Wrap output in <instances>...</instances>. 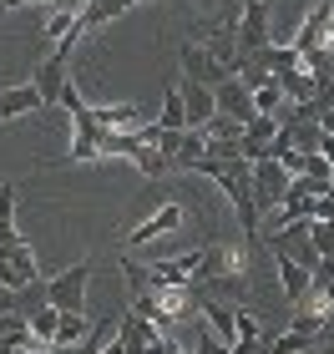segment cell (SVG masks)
<instances>
[{
  "label": "cell",
  "mask_w": 334,
  "mask_h": 354,
  "mask_svg": "<svg viewBox=\"0 0 334 354\" xmlns=\"http://www.w3.org/2000/svg\"><path fill=\"white\" fill-rule=\"evenodd\" d=\"M71 36H82V10H71V6H61L51 21H46V41H71Z\"/></svg>",
  "instance_id": "obj_18"
},
{
  "label": "cell",
  "mask_w": 334,
  "mask_h": 354,
  "mask_svg": "<svg viewBox=\"0 0 334 354\" xmlns=\"http://www.w3.org/2000/svg\"><path fill=\"white\" fill-rule=\"evenodd\" d=\"M132 162H137V172L147 177V183H157V177H167V172H172V162H167V157L157 152V147H137V152H132Z\"/></svg>",
  "instance_id": "obj_22"
},
{
  "label": "cell",
  "mask_w": 334,
  "mask_h": 354,
  "mask_svg": "<svg viewBox=\"0 0 334 354\" xmlns=\"http://www.w3.org/2000/svg\"><path fill=\"white\" fill-rule=\"evenodd\" d=\"M213 106H218V117H228L238 127H248L253 117H259V111H253V91L238 82V76H228V82L213 86Z\"/></svg>",
  "instance_id": "obj_8"
},
{
  "label": "cell",
  "mask_w": 334,
  "mask_h": 354,
  "mask_svg": "<svg viewBox=\"0 0 334 354\" xmlns=\"http://www.w3.org/2000/svg\"><path fill=\"white\" fill-rule=\"evenodd\" d=\"M233 46H238V56H259L268 51V6L263 0H243L238 6V30H233Z\"/></svg>",
  "instance_id": "obj_4"
},
{
  "label": "cell",
  "mask_w": 334,
  "mask_h": 354,
  "mask_svg": "<svg viewBox=\"0 0 334 354\" xmlns=\"http://www.w3.org/2000/svg\"><path fill=\"white\" fill-rule=\"evenodd\" d=\"M289 183H294V177L284 172L279 162H253V207H259V223H263V213H274V207L284 203Z\"/></svg>",
  "instance_id": "obj_7"
},
{
  "label": "cell",
  "mask_w": 334,
  "mask_h": 354,
  "mask_svg": "<svg viewBox=\"0 0 334 354\" xmlns=\"http://www.w3.org/2000/svg\"><path fill=\"white\" fill-rule=\"evenodd\" d=\"M178 86L183 82L163 86V111H157V122H152V127H163V132H187V127H183V91Z\"/></svg>",
  "instance_id": "obj_16"
},
{
  "label": "cell",
  "mask_w": 334,
  "mask_h": 354,
  "mask_svg": "<svg viewBox=\"0 0 334 354\" xmlns=\"http://www.w3.org/2000/svg\"><path fill=\"white\" fill-rule=\"evenodd\" d=\"M253 111H259V117H279V111H284V91H279V82H268V86L253 91Z\"/></svg>",
  "instance_id": "obj_25"
},
{
  "label": "cell",
  "mask_w": 334,
  "mask_h": 354,
  "mask_svg": "<svg viewBox=\"0 0 334 354\" xmlns=\"http://www.w3.org/2000/svg\"><path fill=\"white\" fill-rule=\"evenodd\" d=\"M137 147H142L137 132H102L97 137V157H132Z\"/></svg>",
  "instance_id": "obj_20"
},
{
  "label": "cell",
  "mask_w": 334,
  "mask_h": 354,
  "mask_svg": "<svg viewBox=\"0 0 334 354\" xmlns=\"http://www.w3.org/2000/svg\"><path fill=\"white\" fill-rule=\"evenodd\" d=\"M259 56H263V71H268V76H289V71L304 66L294 46H268V51H259Z\"/></svg>",
  "instance_id": "obj_19"
},
{
  "label": "cell",
  "mask_w": 334,
  "mask_h": 354,
  "mask_svg": "<svg viewBox=\"0 0 334 354\" xmlns=\"http://www.w3.org/2000/svg\"><path fill=\"white\" fill-rule=\"evenodd\" d=\"M66 6H71V10H86V6H91V0H66Z\"/></svg>",
  "instance_id": "obj_35"
},
{
  "label": "cell",
  "mask_w": 334,
  "mask_h": 354,
  "mask_svg": "<svg viewBox=\"0 0 334 354\" xmlns=\"http://www.w3.org/2000/svg\"><path fill=\"white\" fill-rule=\"evenodd\" d=\"M91 122H97L102 132H137V127L147 122V111L137 102H117V106H91Z\"/></svg>",
  "instance_id": "obj_11"
},
{
  "label": "cell",
  "mask_w": 334,
  "mask_h": 354,
  "mask_svg": "<svg viewBox=\"0 0 334 354\" xmlns=\"http://www.w3.org/2000/svg\"><path fill=\"white\" fill-rule=\"evenodd\" d=\"M26 111H41V96L30 86H0V122H15Z\"/></svg>",
  "instance_id": "obj_15"
},
{
  "label": "cell",
  "mask_w": 334,
  "mask_h": 354,
  "mask_svg": "<svg viewBox=\"0 0 334 354\" xmlns=\"http://www.w3.org/2000/svg\"><path fill=\"white\" fill-rule=\"evenodd\" d=\"M97 137L102 127L91 122V106L82 102L71 111V147H66V162H97Z\"/></svg>",
  "instance_id": "obj_10"
},
{
  "label": "cell",
  "mask_w": 334,
  "mask_h": 354,
  "mask_svg": "<svg viewBox=\"0 0 334 354\" xmlns=\"http://www.w3.org/2000/svg\"><path fill=\"white\" fill-rule=\"evenodd\" d=\"M178 61H183V76H187L193 86H208V91H213L218 82H228L223 66L208 56V46H198V41H183V46H178Z\"/></svg>",
  "instance_id": "obj_9"
},
{
  "label": "cell",
  "mask_w": 334,
  "mask_h": 354,
  "mask_svg": "<svg viewBox=\"0 0 334 354\" xmlns=\"http://www.w3.org/2000/svg\"><path fill=\"white\" fill-rule=\"evenodd\" d=\"M304 71L314 76V82H334V46H324V51H309V56H304Z\"/></svg>",
  "instance_id": "obj_28"
},
{
  "label": "cell",
  "mask_w": 334,
  "mask_h": 354,
  "mask_svg": "<svg viewBox=\"0 0 334 354\" xmlns=\"http://www.w3.org/2000/svg\"><path fill=\"white\" fill-rule=\"evenodd\" d=\"M76 41H82V36L61 41L51 56H41L36 66H30V82H26V86L41 96V106H56V102H61V91H66V82H71V76H66V61H71V46H76Z\"/></svg>",
  "instance_id": "obj_2"
},
{
  "label": "cell",
  "mask_w": 334,
  "mask_h": 354,
  "mask_svg": "<svg viewBox=\"0 0 334 354\" xmlns=\"http://www.w3.org/2000/svg\"><path fill=\"white\" fill-rule=\"evenodd\" d=\"M142 253H147V263H172V259H183V253H187V248H183V243H178V238H172V233H167V238H157V243H147V248H142Z\"/></svg>",
  "instance_id": "obj_29"
},
{
  "label": "cell",
  "mask_w": 334,
  "mask_h": 354,
  "mask_svg": "<svg viewBox=\"0 0 334 354\" xmlns=\"http://www.w3.org/2000/svg\"><path fill=\"white\" fill-rule=\"evenodd\" d=\"M122 279H127V294H147V288H152V279H147V268H142L137 259H122Z\"/></svg>",
  "instance_id": "obj_30"
},
{
  "label": "cell",
  "mask_w": 334,
  "mask_h": 354,
  "mask_svg": "<svg viewBox=\"0 0 334 354\" xmlns=\"http://www.w3.org/2000/svg\"><path fill=\"white\" fill-rule=\"evenodd\" d=\"M6 10H15V6H66V0H0Z\"/></svg>",
  "instance_id": "obj_32"
},
{
  "label": "cell",
  "mask_w": 334,
  "mask_h": 354,
  "mask_svg": "<svg viewBox=\"0 0 334 354\" xmlns=\"http://www.w3.org/2000/svg\"><path fill=\"white\" fill-rule=\"evenodd\" d=\"M86 334H91L86 314H61V319H56V344H82Z\"/></svg>",
  "instance_id": "obj_23"
},
{
  "label": "cell",
  "mask_w": 334,
  "mask_h": 354,
  "mask_svg": "<svg viewBox=\"0 0 334 354\" xmlns=\"http://www.w3.org/2000/svg\"><path fill=\"white\" fill-rule=\"evenodd\" d=\"M56 309H51V304H46V309H36V314H26V324H30V339H36L41 349L46 344H56Z\"/></svg>",
  "instance_id": "obj_21"
},
{
  "label": "cell",
  "mask_w": 334,
  "mask_h": 354,
  "mask_svg": "<svg viewBox=\"0 0 334 354\" xmlns=\"http://www.w3.org/2000/svg\"><path fill=\"white\" fill-rule=\"evenodd\" d=\"M0 314H15V294L10 288H0Z\"/></svg>",
  "instance_id": "obj_33"
},
{
  "label": "cell",
  "mask_w": 334,
  "mask_h": 354,
  "mask_svg": "<svg viewBox=\"0 0 334 354\" xmlns=\"http://www.w3.org/2000/svg\"><path fill=\"white\" fill-rule=\"evenodd\" d=\"M279 82V91H284V102L289 106H304V102H314V76L299 66V71H289V76H274Z\"/></svg>",
  "instance_id": "obj_17"
},
{
  "label": "cell",
  "mask_w": 334,
  "mask_h": 354,
  "mask_svg": "<svg viewBox=\"0 0 334 354\" xmlns=\"http://www.w3.org/2000/svg\"><path fill=\"white\" fill-rule=\"evenodd\" d=\"M238 82H243L248 91H259V86L274 82V76L263 71V56H243V61H238Z\"/></svg>",
  "instance_id": "obj_24"
},
{
  "label": "cell",
  "mask_w": 334,
  "mask_h": 354,
  "mask_svg": "<svg viewBox=\"0 0 334 354\" xmlns=\"http://www.w3.org/2000/svg\"><path fill=\"white\" fill-rule=\"evenodd\" d=\"M198 157H203V132H183V147L178 152H172V172H187V167H193L198 162Z\"/></svg>",
  "instance_id": "obj_26"
},
{
  "label": "cell",
  "mask_w": 334,
  "mask_h": 354,
  "mask_svg": "<svg viewBox=\"0 0 334 354\" xmlns=\"http://www.w3.org/2000/svg\"><path fill=\"white\" fill-rule=\"evenodd\" d=\"M178 228H183V203H157L152 213L127 233V248H147V243H157V238H167Z\"/></svg>",
  "instance_id": "obj_6"
},
{
  "label": "cell",
  "mask_w": 334,
  "mask_h": 354,
  "mask_svg": "<svg viewBox=\"0 0 334 354\" xmlns=\"http://www.w3.org/2000/svg\"><path fill=\"white\" fill-rule=\"evenodd\" d=\"M304 243L319 253V259H334V223H314L309 218V238H304Z\"/></svg>",
  "instance_id": "obj_27"
},
{
  "label": "cell",
  "mask_w": 334,
  "mask_h": 354,
  "mask_svg": "<svg viewBox=\"0 0 334 354\" xmlns=\"http://www.w3.org/2000/svg\"><path fill=\"white\" fill-rule=\"evenodd\" d=\"M183 91V127H187V132H203V127H208V117H213V91L208 86H193V82H187V86H178Z\"/></svg>",
  "instance_id": "obj_12"
},
{
  "label": "cell",
  "mask_w": 334,
  "mask_h": 354,
  "mask_svg": "<svg viewBox=\"0 0 334 354\" xmlns=\"http://www.w3.org/2000/svg\"><path fill=\"white\" fill-rule=\"evenodd\" d=\"M213 183L223 187V198L233 203V218H238V228L248 233V243L263 233V223H259V207H253V162H228Z\"/></svg>",
  "instance_id": "obj_1"
},
{
  "label": "cell",
  "mask_w": 334,
  "mask_h": 354,
  "mask_svg": "<svg viewBox=\"0 0 334 354\" xmlns=\"http://www.w3.org/2000/svg\"><path fill=\"white\" fill-rule=\"evenodd\" d=\"M274 268H279V288H284V299H289L294 309H299V304H304V294H309V273L299 268L289 253H274Z\"/></svg>",
  "instance_id": "obj_13"
},
{
  "label": "cell",
  "mask_w": 334,
  "mask_h": 354,
  "mask_svg": "<svg viewBox=\"0 0 334 354\" xmlns=\"http://www.w3.org/2000/svg\"><path fill=\"white\" fill-rule=\"evenodd\" d=\"M102 354H122V344H117V339H111V344H102Z\"/></svg>",
  "instance_id": "obj_34"
},
{
  "label": "cell",
  "mask_w": 334,
  "mask_h": 354,
  "mask_svg": "<svg viewBox=\"0 0 334 354\" xmlns=\"http://www.w3.org/2000/svg\"><path fill=\"white\" fill-rule=\"evenodd\" d=\"M294 51H299V61H304L309 51H324V46H334V6L329 0H319L309 15H304V26L294 30Z\"/></svg>",
  "instance_id": "obj_5"
},
{
  "label": "cell",
  "mask_w": 334,
  "mask_h": 354,
  "mask_svg": "<svg viewBox=\"0 0 334 354\" xmlns=\"http://www.w3.org/2000/svg\"><path fill=\"white\" fill-rule=\"evenodd\" d=\"M152 339H157V329L147 324V319H137V314H127L122 324H117V344H122V354H147Z\"/></svg>",
  "instance_id": "obj_14"
},
{
  "label": "cell",
  "mask_w": 334,
  "mask_h": 354,
  "mask_svg": "<svg viewBox=\"0 0 334 354\" xmlns=\"http://www.w3.org/2000/svg\"><path fill=\"white\" fill-rule=\"evenodd\" d=\"M193 354H228V344H223L218 334H208V329L198 324V349H193Z\"/></svg>",
  "instance_id": "obj_31"
},
{
  "label": "cell",
  "mask_w": 334,
  "mask_h": 354,
  "mask_svg": "<svg viewBox=\"0 0 334 354\" xmlns=\"http://www.w3.org/2000/svg\"><path fill=\"white\" fill-rule=\"evenodd\" d=\"M86 283H91V259L71 263L66 273H56V279H46V304H51L56 314H82Z\"/></svg>",
  "instance_id": "obj_3"
},
{
  "label": "cell",
  "mask_w": 334,
  "mask_h": 354,
  "mask_svg": "<svg viewBox=\"0 0 334 354\" xmlns=\"http://www.w3.org/2000/svg\"><path fill=\"white\" fill-rule=\"evenodd\" d=\"M319 354H334V344H319Z\"/></svg>",
  "instance_id": "obj_36"
}]
</instances>
